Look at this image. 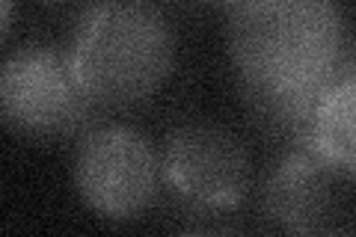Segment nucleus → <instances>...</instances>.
Here are the masks:
<instances>
[{
  "label": "nucleus",
  "mask_w": 356,
  "mask_h": 237,
  "mask_svg": "<svg viewBox=\"0 0 356 237\" xmlns=\"http://www.w3.org/2000/svg\"><path fill=\"white\" fill-rule=\"evenodd\" d=\"M69 56L104 110L149 101L175 63V33L152 0H95L77 15Z\"/></svg>",
  "instance_id": "nucleus-2"
},
{
  "label": "nucleus",
  "mask_w": 356,
  "mask_h": 237,
  "mask_svg": "<svg viewBox=\"0 0 356 237\" xmlns=\"http://www.w3.org/2000/svg\"><path fill=\"white\" fill-rule=\"evenodd\" d=\"M13 3L15 0H3V30H9V24H13Z\"/></svg>",
  "instance_id": "nucleus-8"
},
{
  "label": "nucleus",
  "mask_w": 356,
  "mask_h": 237,
  "mask_svg": "<svg viewBox=\"0 0 356 237\" xmlns=\"http://www.w3.org/2000/svg\"><path fill=\"white\" fill-rule=\"evenodd\" d=\"M161 169L170 196L196 217L238 211L252 190V163L243 142L208 122L175 128L163 142Z\"/></svg>",
  "instance_id": "nucleus-5"
},
{
  "label": "nucleus",
  "mask_w": 356,
  "mask_h": 237,
  "mask_svg": "<svg viewBox=\"0 0 356 237\" xmlns=\"http://www.w3.org/2000/svg\"><path fill=\"white\" fill-rule=\"evenodd\" d=\"M74 187L83 205L104 220H137L163 187L161 154L146 133L128 125H95L74 152Z\"/></svg>",
  "instance_id": "nucleus-4"
},
{
  "label": "nucleus",
  "mask_w": 356,
  "mask_h": 237,
  "mask_svg": "<svg viewBox=\"0 0 356 237\" xmlns=\"http://www.w3.org/2000/svg\"><path fill=\"white\" fill-rule=\"evenodd\" d=\"M199 3H211V0H199ZM214 3H222V0H214Z\"/></svg>",
  "instance_id": "nucleus-9"
},
{
  "label": "nucleus",
  "mask_w": 356,
  "mask_h": 237,
  "mask_svg": "<svg viewBox=\"0 0 356 237\" xmlns=\"http://www.w3.org/2000/svg\"><path fill=\"white\" fill-rule=\"evenodd\" d=\"M241 89H303L336 81L350 60L336 0H222Z\"/></svg>",
  "instance_id": "nucleus-1"
},
{
  "label": "nucleus",
  "mask_w": 356,
  "mask_h": 237,
  "mask_svg": "<svg viewBox=\"0 0 356 237\" xmlns=\"http://www.w3.org/2000/svg\"><path fill=\"white\" fill-rule=\"evenodd\" d=\"M0 107L6 125L33 140L86 133L104 110L81 83L69 51L54 44H24L6 56Z\"/></svg>",
  "instance_id": "nucleus-3"
},
{
  "label": "nucleus",
  "mask_w": 356,
  "mask_h": 237,
  "mask_svg": "<svg viewBox=\"0 0 356 237\" xmlns=\"http://www.w3.org/2000/svg\"><path fill=\"white\" fill-rule=\"evenodd\" d=\"M332 166L315 145L288 142L261 181L259 208L267 225L288 234L324 231L332 220Z\"/></svg>",
  "instance_id": "nucleus-6"
},
{
  "label": "nucleus",
  "mask_w": 356,
  "mask_h": 237,
  "mask_svg": "<svg viewBox=\"0 0 356 237\" xmlns=\"http://www.w3.org/2000/svg\"><path fill=\"white\" fill-rule=\"evenodd\" d=\"M312 145L332 166L336 175L356 178V60L350 56L344 69L327 89L315 122Z\"/></svg>",
  "instance_id": "nucleus-7"
}]
</instances>
